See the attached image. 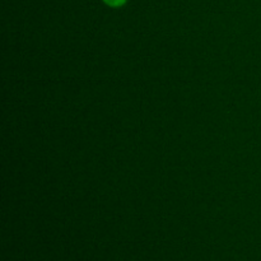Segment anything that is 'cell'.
Instances as JSON below:
<instances>
[{
    "label": "cell",
    "mask_w": 261,
    "mask_h": 261,
    "mask_svg": "<svg viewBox=\"0 0 261 261\" xmlns=\"http://www.w3.org/2000/svg\"><path fill=\"white\" fill-rule=\"evenodd\" d=\"M127 0H103L105 4H107L109 7H112V8H120L122 7V5L126 4Z\"/></svg>",
    "instance_id": "obj_1"
}]
</instances>
